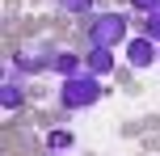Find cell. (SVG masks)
I'll list each match as a JSON object with an SVG mask.
<instances>
[{
  "label": "cell",
  "mask_w": 160,
  "mask_h": 156,
  "mask_svg": "<svg viewBox=\"0 0 160 156\" xmlns=\"http://www.w3.org/2000/svg\"><path fill=\"white\" fill-rule=\"evenodd\" d=\"M47 63H55V51L51 47H25V51H17V59H13V68H21V72H42Z\"/></svg>",
  "instance_id": "obj_3"
},
{
  "label": "cell",
  "mask_w": 160,
  "mask_h": 156,
  "mask_svg": "<svg viewBox=\"0 0 160 156\" xmlns=\"http://www.w3.org/2000/svg\"><path fill=\"white\" fill-rule=\"evenodd\" d=\"M122 34H127V17L122 13H101L93 21V30H88V38H93V47H114Z\"/></svg>",
  "instance_id": "obj_2"
},
{
  "label": "cell",
  "mask_w": 160,
  "mask_h": 156,
  "mask_svg": "<svg viewBox=\"0 0 160 156\" xmlns=\"http://www.w3.org/2000/svg\"><path fill=\"white\" fill-rule=\"evenodd\" d=\"M131 4H135V8H143V13H156V8H160V0H131Z\"/></svg>",
  "instance_id": "obj_11"
},
{
  "label": "cell",
  "mask_w": 160,
  "mask_h": 156,
  "mask_svg": "<svg viewBox=\"0 0 160 156\" xmlns=\"http://www.w3.org/2000/svg\"><path fill=\"white\" fill-rule=\"evenodd\" d=\"M101 97V84H97L93 72H80V76H68L63 80V106L68 110H84Z\"/></svg>",
  "instance_id": "obj_1"
},
{
  "label": "cell",
  "mask_w": 160,
  "mask_h": 156,
  "mask_svg": "<svg viewBox=\"0 0 160 156\" xmlns=\"http://www.w3.org/2000/svg\"><path fill=\"white\" fill-rule=\"evenodd\" d=\"M0 106H4V110H17V106H21V89L13 84V76L0 84Z\"/></svg>",
  "instance_id": "obj_6"
},
{
  "label": "cell",
  "mask_w": 160,
  "mask_h": 156,
  "mask_svg": "<svg viewBox=\"0 0 160 156\" xmlns=\"http://www.w3.org/2000/svg\"><path fill=\"white\" fill-rule=\"evenodd\" d=\"M59 8H63V13H88L93 0H59Z\"/></svg>",
  "instance_id": "obj_9"
},
{
  "label": "cell",
  "mask_w": 160,
  "mask_h": 156,
  "mask_svg": "<svg viewBox=\"0 0 160 156\" xmlns=\"http://www.w3.org/2000/svg\"><path fill=\"white\" fill-rule=\"evenodd\" d=\"M127 59H131V68H152L156 63V47H152V38H135L127 47Z\"/></svg>",
  "instance_id": "obj_4"
},
{
  "label": "cell",
  "mask_w": 160,
  "mask_h": 156,
  "mask_svg": "<svg viewBox=\"0 0 160 156\" xmlns=\"http://www.w3.org/2000/svg\"><path fill=\"white\" fill-rule=\"evenodd\" d=\"M55 68H59L63 76H80V68H84V63H80L76 55H68V51H59V55H55Z\"/></svg>",
  "instance_id": "obj_7"
},
{
  "label": "cell",
  "mask_w": 160,
  "mask_h": 156,
  "mask_svg": "<svg viewBox=\"0 0 160 156\" xmlns=\"http://www.w3.org/2000/svg\"><path fill=\"white\" fill-rule=\"evenodd\" d=\"M51 148H72V131H63V127H59V131H51Z\"/></svg>",
  "instance_id": "obj_8"
},
{
  "label": "cell",
  "mask_w": 160,
  "mask_h": 156,
  "mask_svg": "<svg viewBox=\"0 0 160 156\" xmlns=\"http://www.w3.org/2000/svg\"><path fill=\"white\" fill-rule=\"evenodd\" d=\"M84 68H88L93 76H110V72H114V51H110V47H93L88 59H84Z\"/></svg>",
  "instance_id": "obj_5"
},
{
  "label": "cell",
  "mask_w": 160,
  "mask_h": 156,
  "mask_svg": "<svg viewBox=\"0 0 160 156\" xmlns=\"http://www.w3.org/2000/svg\"><path fill=\"white\" fill-rule=\"evenodd\" d=\"M148 38H160V8L148 13Z\"/></svg>",
  "instance_id": "obj_10"
}]
</instances>
